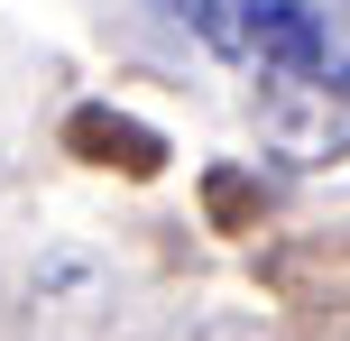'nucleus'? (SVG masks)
Masks as SVG:
<instances>
[{
  "label": "nucleus",
  "instance_id": "f257e3e1",
  "mask_svg": "<svg viewBox=\"0 0 350 341\" xmlns=\"http://www.w3.org/2000/svg\"><path fill=\"white\" fill-rule=\"evenodd\" d=\"M249 83L267 139L295 166L350 157V0H166Z\"/></svg>",
  "mask_w": 350,
  "mask_h": 341
}]
</instances>
